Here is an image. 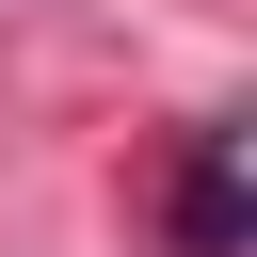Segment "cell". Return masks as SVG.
Returning a JSON list of instances; mask_svg holds the SVG:
<instances>
[{
    "instance_id": "6da1fadb",
    "label": "cell",
    "mask_w": 257,
    "mask_h": 257,
    "mask_svg": "<svg viewBox=\"0 0 257 257\" xmlns=\"http://www.w3.org/2000/svg\"><path fill=\"white\" fill-rule=\"evenodd\" d=\"M177 257H241V145L225 128H193V161H177V225H161Z\"/></svg>"
}]
</instances>
